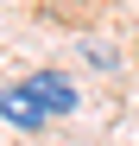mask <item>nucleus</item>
<instances>
[{"label": "nucleus", "mask_w": 139, "mask_h": 146, "mask_svg": "<svg viewBox=\"0 0 139 146\" xmlns=\"http://www.w3.org/2000/svg\"><path fill=\"white\" fill-rule=\"evenodd\" d=\"M26 89L38 95L44 114H76V83H70L63 70H38V76H26Z\"/></svg>", "instance_id": "1"}, {"label": "nucleus", "mask_w": 139, "mask_h": 146, "mask_svg": "<svg viewBox=\"0 0 139 146\" xmlns=\"http://www.w3.org/2000/svg\"><path fill=\"white\" fill-rule=\"evenodd\" d=\"M0 121H13L19 133H38V127H44L51 114L38 108V95H32L26 83H13V89H0Z\"/></svg>", "instance_id": "2"}]
</instances>
